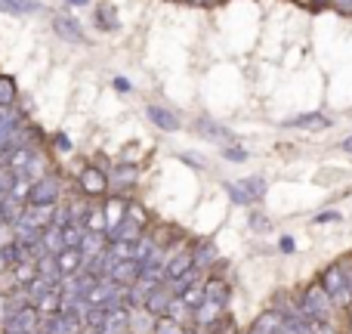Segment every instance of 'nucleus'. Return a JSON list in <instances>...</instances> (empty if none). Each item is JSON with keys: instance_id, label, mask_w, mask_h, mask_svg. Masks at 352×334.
<instances>
[{"instance_id": "nucleus-1", "label": "nucleus", "mask_w": 352, "mask_h": 334, "mask_svg": "<svg viewBox=\"0 0 352 334\" xmlns=\"http://www.w3.org/2000/svg\"><path fill=\"white\" fill-rule=\"evenodd\" d=\"M318 285L324 288V294L331 298L334 306H343V310L352 306V273L343 267V263H334V267L324 269Z\"/></svg>"}, {"instance_id": "nucleus-2", "label": "nucleus", "mask_w": 352, "mask_h": 334, "mask_svg": "<svg viewBox=\"0 0 352 334\" xmlns=\"http://www.w3.org/2000/svg\"><path fill=\"white\" fill-rule=\"evenodd\" d=\"M297 310L303 313L309 322H331V319H334V304H331V298L324 294V288L318 285V282L303 291V300H300Z\"/></svg>"}, {"instance_id": "nucleus-3", "label": "nucleus", "mask_w": 352, "mask_h": 334, "mask_svg": "<svg viewBox=\"0 0 352 334\" xmlns=\"http://www.w3.org/2000/svg\"><path fill=\"white\" fill-rule=\"evenodd\" d=\"M266 180L263 176H248V180H238V182H226V192L235 205H254L266 195Z\"/></svg>"}, {"instance_id": "nucleus-4", "label": "nucleus", "mask_w": 352, "mask_h": 334, "mask_svg": "<svg viewBox=\"0 0 352 334\" xmlns=\"http://www.w3.org/2000/svg\"><path fill=\"white\" fill-rule=\"evenodd\" d=\"M59 195H62V180L56 174H47L31 182L28 205H59Z\"/></svg>"}, {"instance_id": "nucleus-5", "label": "nucleus", "mask_w": 352, "mask_h": 334, "mask_svg": "<svg viewBox=\"0 0 352 334\" xmlns=\"http://www.w3.org/2000/svg\"><path fill=\"white\" fill-rule=\"evenodd\" d=\"M0 334H41V316H37L34 306H19V310L6 319Z\"/></svg>"}, {"instance_id": "nucleus-6", "label": "nucleus", "mask_w": 352, "mask_h": 334, "mask_svg": "<svg viewBox=\"0 0 352 334\" xmlns=\"http://www.w3.org/2000/svg\"><path fill=\"white\" fill-rule=\"evenodd\" d=\"M140 273H142V267L136 260H124V263H115V267L109 269V275H105V279L115 282L118 288H130V285H136Z\"/></svg>"}, {"instance_id": "nucleus-7", "label": "nucleus", "mask_w": 352, "mask_h": 334, "mask_svg": "<svg viewBox=\"0 0 352 334\" xmlns=\"http://www.w3.org/2000/svg\"><path fill=\"white\" fill-rule=\"evenodd\" d=\"M192 269V248H176L170 257H164V275L167 279H179L182 273Z\"/></svg>"}, {"instance_id": "nucleus-8", "label": "nucleus", "mask_w": 352, "mask_h": 334, "mask_svg": "<svg viewBox=\"0 0 352 334\" xmlns=\"http://www.w3.org/2000/svg\"><path fill=\"white\" fill-rule=\"evenodd\" d=\"M140 238H142V226L127 217H124L115 229H105V242H140Z\"/></svg>"}, {"instance_id": "nucleus-9", "label": "nucleus", "mask_w": 352, "mask_h": 334, "mask_svg": "<svg viewBox=\"0 0 352 334\" xmlns=\"http://www.w3.org/2000/svg\"><path fill=\"white\" fill-rule=\"evenodd\" d=\"M105 189H109V180H105V174L99 167H84V174H80V192L84 195H102Z\"/></svg>"}, {"instance_id": "nucleus-10", "label": "nucleus", "mask_w": 352, "mask_h": 334, "mask_svg": "<svg viewBox=\"0 0 352 334\" xmlns=\"http://www.w3.org/2000/svg\"><path fill=\"white\" fill-rule=\"evenodd\" d=\"M170 298H173V294H170V288H167V282H164V285H158L155 291H148V298H146V304H142V310L152 313V316L158 319V316H164V310H167V304H170Z\"/></svg>"}, {"instance_id": "nucleus-11", "label": "nucleus", "mask_w": 352, "mask_h": 334, "mask_svg": "<svg viewBox=\"0 0 352 334\" xmlns=\"http://www.w3.org/2000/svg\"><path fill=\"white\" fill-rule=\"evenodd\" d=\"M56 267H59V275H74L84 269V257L78 248H62L56 254Z\"/></svg>"}, {"instance_id": "nucleus-12", "label": "nucleus", "mask_w": 352, "mask_h": 334, "mask_svg": "<svg viewBox=\"0 0 352 334\" xmlns=\"http://www.w3.org/2000/svg\"><path fill=\"white\" fill-rule=\"evenodd\" d=\"M219 316H223V306L213 304V300H201V304L192 310V319L198 322V328H210V325H217Z\"/></svg>"}, {"instance_id": "nucleus-13", "label": "nucleus", "mask_w": 352, "mask_h": 334, "mask_svg": "<svg viewBox=\"0 0 352 334\" xmlns=\"http://www.w3.org/2000/svg\"><path fill=\"white\" fill-rule=\"evenodd\" d=\"M53 28H56V34L65 37V41H72V43H84V41H87V37H84V28H80V25L74 22L72 16H56V19H53Z\"/></svg>"}, {"instance_id": "nucleus-14", "label": "nucleus", "mask_w": 352, "mask_h": 334, "mask_svg": "<svg viewBox=\"0 0 352 334\" xmlns=\"http://www.w3.org/2000/svg\"><path fill=\"white\" fill-rule=\"evenodd\" d=\"M148 121L158 124L161 130H167V134H173V130H179V118L173 115L170 109H164V105H148Z\"/></svg>"}, {"instance_id": "nucleus-15", "label": "nucleus", "mask_w": 352, "mask_h": 334, "mask_svg": "<svg viewBox=\"0 0 352 334\" xmlns=\"http://www.w3.org/2000/svg\"><path fill=\"white\" fill-rule=\"evenodd\" d=\"M105 236L102 232H84V238H80V244H78V251H80V257L84 260H90V257H99L105 251Z\"/></svg>"}, {"instance_id": "nucleus-16", "label": "nucleus", "mask_w": 352, "mask_h": 334, "mask_svg": "<svg viewBox=\"0 0 352 334\" xmlns=\"http://www.w3.org/2000/svg\"><path fill=\"white\" fill-rule=\"evenodd\" d=\"M37 310V316H56V313L62 310V294H59V288H53V291H47V294H41V298L31 304Z\"/></svg>"}, {"instance_id": "nucleus-17", "label": "nucleus", "mask_w": 352, "mask_h": 334, "mask_svg": "<svg viewBox=\"0 0 352 334\" xmlns=\"http://www.w3.org/2000/svg\"><path fill=\"white\" fill-rule=\"evenodd\" d=\"M136 176H140V170L133 165H118L111 174H105V180H109V186H115V189H127L136 182Z\"/></svg>"}, {"instance_id": "nucleus-18", "label": "nucleus", "mask_w": 352, "mask_h": 334, "mask_svg": "<svg viewBox=\"0 0 352 334\" xmlns=\"http://www.w3.org/2000/svg\"><path fill=\"white\" fill-rule=\"evenodd\" d=\"M281 322H285L281 310H266L254 322V331H260V334H281Z\"/></svg>"}, {"instance_id": "nucleus-19", "label": "nucleus", "mask_w": 352, "mask_h": 334, "mask_svg": "<svg viewBox=\"0 0 352 334\" xmlns=\"http://www.w3.org/2000/svg\"><path fill=\"white\" fill-rule=\"evenodd\" d=\"M201 291H204V300H213V304L226 306L229 300V285L223 279H210V282H201Z\"/></svg>"}, {"instance_id": "nucleus-20", "label": "nucleus", "mask_w": 352, "mask_h": 334, "mask_svg": "<svg viewBox=\"0 0 352 334\" xmlns=\"http://www.w3.org/2000/svg\"><path fill=\"white\" fill-rule=\"evenodd\" d=\"M102 217H105V229H115V226L127 217V201H124V198H111L109 205L102 207Z\"/></svg>"}, {"instance_id": "nucleus-21", "label": "nucleus", "mask_w": 352, "mask_h": 334, "mask_svg": "<svg viewBox=\"0 0 352 334\" xmlns=\"http://www.w3.org/2000/svg\"><path fill=\"white\" fill-rule=\"evenodd\" d=\"M37 275V267L31 260H22V263H16V267H10V282H12V288H25L31 279Z\"/></svg>"}, {"instance_id": "nucleus-22", "label": "nucleus", "mask_w": 352, "mask_h": 334, "mask_svg": "<svg viewBox=\"0 0 352 334\" xmlns=\"http://www.w3.org/2000/svg\"><path fill=\"white\" fill-rule=\"evenodd\" d=\"M0 10L12 12V16H28V12H41V0H0Z\"/></svg>"}, {"instance_id": "nucleus-23", "label": "nucleus", "mask_w": 352, "mask_h": 334, "mask_svg": "<svg viewBox=\"0 0 352 334\" xmlns=\"http://www.w3.org/2000/svg\"><path fill=\"white\" fill-rule=\"evenodd\" d=\"M155 328V316L152 313H146L140 306V310H130V334H152Z\"/></svg>"}, {"instance_id": "nucleus-24", "label": "nucleus", "mask_w": 352, "mask_h": 334, "mask_svg": "<svg viewBox=\"0 0 352 334\" xmlns=\"http://www.w3.org/2000/svg\"><path fill=\"white\" fill-rule=\"evenodd\" d=\"M41 248H43V254H50V257H56L65 244H62V229H56V226H47V229L41 232Z\"/></svg>"}, {"instance_id": "nucleus-25", "label": "nucleus", "mask_w": 352, "mask_h": 334, "mask_svg": "<svg viewBox=\"0 0 352 334\" xmlns=\"http://www.w3.org/2000/svg\"><path fill=\"white\" fill-rule=\"evenodd\" d=\"M210 263H217V248L207 242H201L198 248H192V267L195 269H207Z\"/></svg>"}, {"instance_id": "nucleus-26", "label": "nucleus", "mask_w": 352, "mask_h": 334, "mask_svg": "<svg viewBox=\"0 0 352 334\" xmlns=\"http://www.w3.org/2000/svg\"><path fill=\"white\" fill-rule=\"evenodd\" d=\"M164 316L170 319V322H176V325H182V328H186V319H192V310H188V306L173 294L170 304H167V310H164Z\"/></svg>"}, {"instance_id": "nucleus-27", "label": "nucleus", "mask_w": 352, "mask_h": 334, "mask_svg": "<svg viewBox=\"0 0 352 334\" xmlns=\"http://www.w3.org/2000/svg\"><path fill=\"white\" fill-rule=\"evenodd\" d=\"M133 244L136 242H109V244H105V254H109L115 263L133 260Z\"/></svg>"}, {"instance_id": "nucleus-28", "label": "nucleus", "mask_w": 352, "mask_h": 334, "mask_svg": "<svg viewBox=\"0 0 352 334\" xmlns=\"http://www.w3.org/2000/svg\"><path fill=\"white\" fill-rule=\"evenodd\" d=\"M22 211H25L22 201H16L12 195H3V207H0V220H3V223L12 226L19 217H22Z\"/></svg>"}, {"instance_id": "nucleus-29", "label": "nucleus", "mask_w": 352, "mask_h": 334, "mask_svg": "<svg viewBox=\"0 0 352 334\" xmlns=\"http://www.w3.org/2000/svg\"><path fill=\"white\" fill-rule=\"evenodd\" d=\"M155 248H158V244H155V238H148V236H142L140 242L133 244V260L140 263V267H146L148 260H152V254H155Z\"/></svg>"}, {"instance_id": "nucleus-30", "label": "nucleus", "mask_w": 352, "mask_h": 334, "mask_svg": "<svg viewBox=\"0 0 352 334\" xmlns=\"http://www.w3.org/2000/svg\"><path fill=\"white\" fill-rule=\"evenodd\" d=\"M84 223H68L65 229H62V244L65 248H78L80 244V238H84Z\"/></svg>"}, {"instance_id": "nucleus-31", "label": "nucleus", "mask_w": 352, "mask_h": 334, "mask_svg": "<svg viewBox=\"0 0 352 334\" xmlns=\"http://www.w3.org/2000/svg\"><path fill=\"white\" fill-rule=\"evenodd\" d=\"M84 229L87 232H102L105 236V217H102V207H90L84 217Z\"/></svg>"}, {"instance_id": "nucleus-32", "label": "nucleus", "mask_w": 352, "mask_h": 334, "mask_svg": "<svg viewBox=\"0 0 352 334\" xmlns=\"http://www.w3.org/2000/svg\"><path fill=\"white\" fill-rule=\"evenodd\" d=\"M47 174H50V170H47V161H43V155H41V152H37L34 158L28 161V167L22 170V176H28L31 182H34V180H41V176H47Z\"/></svg>"}, {"instance_id": "nucleus-33", "label": "nucleus", "mask_w": 352, "mask_h": 334, "mask_svg": "<svg viewBox=\"0 0 352 334\" xmlns=\"http://www.w3.org/2000/svg\"><path fill=\"white\" fill-rule=\"evenodd\" d=\"M28 192H31V180L19 174L16 182H12V189H10V195H12L16 201H22V205H28Z\"/></svg>"}, {"instance_id": "nucleus-34", "label": "nucleus", "mask_w": 352, "mask_h": 334, "mask_svg": "<svg viewBox=\"0 0 352 334\" xmlns=\"http://www.w3.org/2000/svg\"><path fill=\"white\" fill-rule=\"evenodd\" d=\"M16 84H12V78H6V74H0V105H12L16 103Z\"/></svg>"}, {"instance_id": "nucleus-35", "label": "nucleus", "mask_w": 352, "mask_h": 334, "mask_svg": "<svg viewBox=\"0 0 352 334\" xmlns=\"http://www.w3.org/2000/svg\"><path fill=\"white\" fill-rule=\"evenodd\" d=\"M152 334H186V328H182V325H176V322H170L167 316H158V319H155Z\"/></svg>"}, {"instance_id": "nucleus-36", "label": "nucleus", "mask_w": 352, "mask_h": 334, "mask_svg": "<svg viewBox=\"0 0 352 334\" xmlns=\"http://www.w3.org/2000/svg\"><path fill=\"white\" fill-rule=\"evenodd\" d=\"M291 127H328V118L324 115H300L291 121Z\"/></svg>"}, {"instance_id": "nucleus-37", "label": "nucleus", "mask_w": 352, "mask_h": 334, "mask_svg": "<svg viewBox=\"0 0 352 334\" xmlns=\"http://www.w3.org/2000/svg\"><path fill=\"white\" fill-rule=\"evenodd\" d=\"M179 300L188 306V310H195V306L204 300V291H201V285H192V288H186V291L179 294Z\"/></svg>"}, {"instance_id": "nucleus-38", "label": "nucleus", "mask_w": 352, "mask_h": 334, "mask_svg": "<svg viewBox=\"0 0 352 334\" xmlns=\"http://www.w3.org/2000/svg\"><path fill=\"white\" fill-rule=\"evenodd\" d=\"M198 127L207 130V136H213V140H226V136H229V130H223L219 124H213V121H198Z\"/></svg>"}, {"instance_id": "nucleus-39", "label": "nucleus", "mask_w": 352, "mask_h": 334, "mask_svg": "<svg viewBox=\"0 0 352 334\" xmlns=\"http://www.w3.org/2000/svg\"><path fill=\"white\" fill-rule=\"evenodd\" d=\"M16 176H19V174H12L10 167H0V195H10V189H12V182H16Z\"/></svg>"}, {"instance_id": "nucleus-40", "label": "nucleus", "mask_w": 352, "mask_h": 334, "mask_svg": "<svg viewBox=\"0 0 352 334\" xmlns=\"http://www.w3.org/2000/svg\"><path fill=\"white\" fill-rule=\"evenodd\" d=\"M99 25H102V28H118V16L111 6H102V10H99Z\"/></svg>"}, {"instance_id": "nucleus-41", "label": "nucleus", "mask_w": 352, "mask_h": 334, "mask_svg": "<svg viewBox=\"0 0 352 334\" xmlns=\"http://www.w3.org/2000/svg\"><path fill=\"white\" fill-rule=\"evenodd\" d=\"M12 313H16V306L10 304V294H0V328L6 325V319H10Z\"/></svg>"}, {"instance_id": "nucleus-42", "label": "nucleus", "mask_w": 352, "mask_h": 334, "mask_svg": "<svg viewBox=\"0 0 352 334\" xmlns=\"http://www.w3.org/2000/svg\"><path fill=\"white\" fill-rule=\"evenodd\" d=\"M226 158L229 161H248V152H244L241 146H229L226 149Z\"/></svg>"}, {"instance_id": "nucleus-43", "label": "nucleus", "mask_w": 352, "mask_h": 334, "mask_svg": "<svg viewBox=\"0 0 352 334\" xmlns=\"http://www.w3.org/2000/svg\"><path fill=\"white\" fill-rule=\"evenodd\" d=\"M10 242H12V226L0 220V248H6Z\"/></svg>"}, {"instance_id": "nucleus-44", "label": "nucleus", "mask_w": 352, "mask_h": 334, "mask_svg": "<svg viewBox=\"0 0 352 334\" xmlns=\"http://www.w3.org/2000/svg\"><path fill=\"white\" fill-rule=\"evenodd\" d=\"M312 325V334H337V328L331 322H309Z\"/></svg>"}, {"instance_id": "nucleus-45", "label": "nucleus", "mask_w": 352, "mask_h": 334, "mask_svg": "<svg viewBox=\"0 0 352 334\" xmlns=\"http://www.w3.org/2000/svg\"><path fill=\"white\" fill-rule=\"evenodd\" d=\"M331 220H340V217H337V213H318V223H331Z\"/></svg>"}, {"instance_id": "nucleus-46", "label": "nucleus", "mask_w": 352, "mask_h": 334, "mask_svg": "<svg viewBox=\"0 0 352 334\" xmlns=\"http://www.w3.org/2000/svg\"><path fill=\"white\" fill-rule=\"evenodd\" d=\"M56 146H59V149H72V143H68V136H56Z\"/></svg>"}, {"instance_id": "nucleus-47", "label": "nucleus", "mask_w": 352, "mask_h": 334, "mask_svg": "<svg viewBox=\"0 0 352 334\" xmlns=\"http://www.w3.org/2000/svg\"><path fill=\"white\" fill-rule=\"evenodd\" d=\"M337 6H340V10H346V12H352V0H334Z\"/></svg>"}, {"instance_id": "nucleus-48", "label": "nucleus", "mask_w": 352, "mask_h": 334, "mask_svg": "<svg viewBox=\"0 0 352 334\" xmlns=\"http://www.w3.org/2000/svg\"><path fill=\"white\" fill-rule=\"evenodd\" d=\"M115 87H118V90H130V84L124 78H115Z\"/></svg>"}, {"instance_id": "nucleus-49", "label": "nucleus", "mask_w": 352, "mask_h": 334, "mask_svg": "<svg viewBox=\"0 0 352 334\" xmlns=\"http://www.w3.org/2000/svg\"><path fill=\"white\" fill-rule=\"evenodd\" d=\"M281 251H294V242H291V238H281Z\"/></svg>"}, {"instance_id": "nucleus-50", "label": "nucleus", "mask_w": 352, "mask_h": 334, "mask_svg": "<svg viewBox=\"0 0 352 334\" xmlns=\"http://www.w3.org/2000/svg\"><path fill=\"white\" fill-rule=\"evenodd\" d=\"M6 269H10V267H6V260H3V254H0V275H3V273H6Z\"/></svg>"}, {"instance_id": "nucleus-51", "label": "nucleus", "mask_w": 352, "mask_h": 334, "mask_svg": "<svg viewBox=\"0 0 352 334\" xmlns=\"http://www.w3.org/2000/svg\"><path fill=\"white\" fill-rule=\"evenodd\" d=\"M343 149H346V152H352V136H349L346 143H343Z\"/></svg>"}, {"instance_id": "nucleus-52", "label": "nucleus", "mask_w": 352, "mask_h": 334, "mask_svg": "<svg viewBox=\"0 0 352 334\" xmlns=\"http://www.w3.org/2000/svg\"><path fill=\"white\" fill-rule=\"evenodd\" d=\"M68 3H74V6H84V3H87V0H68Z\"/></svg>"}, {"instance_id": "nucleus-53", "label": "nucleus", "mask_w": 352, "mask_h": 334, "mask_svg": "<svg viewBox=\"0 0 352 334\" xmlns=\"http://www.w3.org/2000/svg\"><path fill=\"white\" fill-rule=\"evenodd\" d=\"M248 334H260V331H254V328H250V331H248Z\"/></svg>"}, {"instance_id": "nucleus-54", "label": "nucleus", "mask_w": 352, "mask_h": 334, "mask_svg": "<svg viewBox=\"0 0 352 334\" xmlns=\"http://www.w3.org/2000/svg\"><path fill=\"white\" fill-rule=\"evenodd\" d=\"M0 207H3V195H0Z\"/></svg>"}, {"instance_id": "nucleus-55", "label": "nucleus", "mask_w": 352, "mask_h": 334, "mask_svg": "<svg viewBox=\"0 0 352 334\" xmlns=\"http://www.w3.org/2000/svg\"><path fill=\"white\" fill-rule=\"evenodd\" d=\"M195 3H204V0H195Z\"/></svg>"}]
</instances>
